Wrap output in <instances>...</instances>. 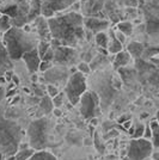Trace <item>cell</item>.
<instances>
[{"label": "cell", "mask_w": 159, "mask_h": 160, "mask_svg": "<svg viewBox=\"0 0 159 160\" xmlns=\"http://www.w3.org/2000/svg\"><path fill=\"white\" fill-rule=\"evenodd\" d=\"M52 38L59 41L61 46L75 47L85 38L86 29L84 18L78 12H68L59 17L48 18Z\"/></svg>", "instance_id": "obj_1"}, {"label": "cell", "mask_w": 159, "mask_h": 160, "mask_svg": "<svg viewBox=\"0 0 159 160\" xmlns=\"http://www.w3.org/2000/svg\"><path fill=\"white\" fill-rule=\"evenodd\" d=\"M3 42L11 60L17 61L20 60L25 53L37 47L40 41L37 40V35L28 31L27 29L12 27L4 33Z\"/></svg>", "instance_id": "obj_2"}, {"label": "cell", "mask_w": 159, "mask_h": 160, "mask_svg": "<svg viewBox=\"0 0 159 160\" xmlns=\"http://www.w3.org/2000/svg\"><path fill=\"white\" fill-rule=\"evenodd\" d=\"M86 88L87 84L85 74L80 73L79 71L72 73L67 80L66 85H65V93H66L68 102L72 105L79 104L81 96L87 91Z\"/></svg>", "instance_id": "obj_3"}, {"label": "cell", "mask_w": 159, "mask_h": 160, "mask_svg": "<svg viewBox=\"0 0 159 160\" xmlns=\"http://www.w3.org/2000/svg\"><path fill=\"white\" fill-rule=\"evenodd\" d=\"M49 132H50V121L47 118H40L30 123L28 129V135L30 139V145L33 149L44 148Z\"/></svg>", "instance_id": "obj_4"}, {"label": "cell", "mask_w": 159, "mask_h": 160, "mask_svg": "<svg viewBox=\"0 0 159 160\" xmlns=\"http://www.w3.org/2000/svg\"><path fill=\"white\" fill-rule=\"evenodd\" d=\"M153 149L154 147L151 140L144 138L132 139L128 145L126 159L123 160H151Z\"/></svg>", "instance_id": "obj_5"}, {"label": "cell", "mask_w": 159, "mask_h": 160, "mask_svg": "<svg viewBox=\"0 0 159 160\" xmlns=\"http://www.w3.org/2000/svg\"><path fill=\"white\" fill-rule=\"evenodd\" d=\"M79 103H80L81 115L85 118H95V116L97 113L96 111H97L98 105H100L98 96L95 93V92L86 91L85 93L81 96Z\"/></svg>", "instance_id": "obj_6"}, {"label": "cell", "mask_w": 159, "mask_h": 160, "mask_svg": "<svg viewBox=\"0 0 159 160\" xmlns=\"http://www.w3.org/2000/svg\"><path fill=\"white\" fill-rule=\"evenodd\" d=\"M68 69L66 68V66H58L52 67L49 68L47 72H44V79L46 81H48V84H53L56 85L58 87L65 86L68 80Z\"/></svg>", "instance_id": "obj_7"}, {"label": "cell", "mask_w": 159, "mask_h": 160, "mask_svg": "<svg viewBox=\"0 0 159 160\" xmlns=\"http://www.w3.org/2000/svg\"><path fill=\"white\" fill-rule=\"evenodd\" d=\"M42 1V16L46 18L54 17L58 11L71 7L77 0H41Z\"/></svg>", "instance_id": "obj_8"}, {"label": "cell", "mask_w": 159, "mask_h": 160, "mask_svg": "<svg viewBox=\"0 0 159 160\" xmlns=\"http://www.w3.org/2000/svg\"><path fill=\"white\" fill-rule=\"evenodd\" d=\"M77 59V52L73 47L58 46L54 48V60L60 66H69Z\"/></svg>", "instance_id": "obj_9"}, {"label": "cell", "mask_w": 159, "mask_h": 160, "mask_svg": "<svg viewBox=\"0 0 159 160\" xmlns=\"http://www.w3.org/2000/svg\"><path fill=\"white\" fill-rule=\"evenodd\" d=\"M23 61L27 66L28 71L31 74L37 73L38 72V68H40V63L42 59H41L40 54H38V50H37V47L31 49L30 52H28L23 55Z\"/></svg>", "instance_id": "obj_10"}, {"label": "cell", "mask_w": 159, "mask_h": 160, "mask_svg": "<svg viewBox=\"0 0 159 160\" xmlns=\"http://www.w3.org/2000/svg\"><path fill=\"white\" fill-rule=\"evenodd\" d=\"M84 25H85L86 30L96 35L97 32H100V31H105L110 25V23H109V20L102 19V18L87 17V18H84Z\"/></svg>", "instance_id": "obj_11"}, {"label": "cell", "mask_w": 159, "mask_h": 160, "mask_svg": "<svg viewBox=\"0 0 159 160\" xmlns=\"http://www.w3.org/2000/svg\"><path fill=\"white\" fill-rule=\"evenodd\" d=\"M35 27L37 29V36L40 37L42 41H52V33H50V29H49V24H48V19L44 16L41 14L40 17H37L33 20Z\"/></svg>", "instance_id": "obj_12"}, {"label": "cell", "mask_w": 159, "mask_h": 160, "mask_svg": "<svg viewBox=\"0 0 159 160\" xmlns=\"http://www.w3.org/2000/svg\"><path fill=\"white\" fill-rule=\"evenodd\" d=\"M11 68H12V60L7 53L4 42L0 41V78H3L6 72L11 71Z\"/></svg>", "instance_id": "obj_13"}, {"label": "cell", "mask_w": 159, "mask_h": 160, "mask_svg": "<svg viewBox=\"0 0 159 160\" xmlns=\"http://www.w3.org/2000/svg\"><path fill=\"white\" fill-rule=\"evenodd\" d=\"M42 14V1L41 0H31L30 1V10L28 14V23L35 20Z\"/></svg>", "instance_id": "obj_14"}, {"label": "cell", "mask_w": 159, "mask_h": 160, "mask_svg": "<svg viewBox=\"0 0 159 160\" xmlns=\"http://www.w3.org/2000/svg\"><path fill=\"white\" fill-rule=\"evenodd\" d=\"M131 54L127 50H121L117 54H115V60H114V67L115 68H121V67H126L131 62Z\"/></svg>", "instance_id": "obj_15"}, {"label": "cell", "mask_w": 159, "mask_h": 160, "mask_svg": "<svg viewBox=\"0 0 159 160\" xmlns=\"http://www.w3.org/2000/svg\"><path fill=\"white\" fill-rule=\"evenodd\" d=\"M144 50H145V47H144V44L140 43V42L133 41V42H131V43L127 46V52L131 54V56L134 58V59L141 58L142 54H144Z\"/></svg>", "instance_id": "obj_16"}, {"label": "cell", "mask_w": 159, "mask_h": 160, "mask_svg": "<svg viewBox=\"0 0 159 160\" xmlns=\"http://www.w3.org/2000/svg\"><path fill=\"white\" fill-rule=\"evenodd\" d=\"M106 49H108L109 53L114 54V55L121 52V50H123V44L116 38V36L113 31H110V40H109V44H108Z\"/></svg>", "instance_id": "obj_17"}, {"label": "cell", "mask_w": 159, "mask_h": 160, "mask_svg": "<svg viewBox=\"0 0 159 160\" xmlns=\"http://www.w3.org/2000/svg\"><path fill=\"white\" fill-rule=\"evenodd\" d=\"M150 127L152 130V138H151V142H152L153 147L156 149H159V122L158 120H152L150 122Z\"/></svg>", "instance_id": "obj_18"}, {"label": "cell", "mask_w": 159, "mask_h": 160, "mask_svg": "<svg viewBox=\"0 0 159 160\" xmlns=\"http://www.w3.org/2000/svg\"><path fill=\"white\" fill-rule=\"evenodd\" d=\"M28 160H58V159H56V157L53 155L50 152L40 149V151H35V153H33Z\"/></svg>", "instance_id": "obj_19"}, {"label": "cell", "mask_w": 159, "mask_h": 160, "mask_svg": "<svg viewBox=\"0 0 159 160\" xmlns=\"http://www.w3.org/2000/svg\"><path fill=\"white\" fill-rule=\"evenodd\" d=\"M12 27H13L12 18L10 16H7V14H0V33H5Z\"/></svg>", "instance_id": "obj_20"}, {"label": "cell", "mask_w": 159, "mask_h": 160, "mask_svg": "<svg viewBox=\"0 0 159 160\" xmlns=\"http://www.w3.org/2000/svg\"><path fill=\"white\" fill-rule=\"evenodd\" d=\"M36 149H33V147H28V148H24V149H18L17 153L13 154L12 157V160H28L33 153H35Z\"/></svg>", "instance_id": "obj_21"}, {"label": "cell", "mask_w": 159, "mask_h": 160, "mask_svg": "<svg viewBox=\"0 0 159 160\" xmlns=\"http://www.w3.org/2000/svg\"><path fill=\"white\" fill-rule=\"evenodd\" d=\"M109 40H110V36L105 31H100L95 35V41H96L97 46L100 48H108Z\"/></svg>", "instance_id": "obj_22"}, {"label": "cell", "mask_w": 159, "mask_h": 160, "mask_svg": "<svg viewBox=\"0 0 159 160\" xmlns=\"http://www.w3.org/2000/svg\"><path fill=\"white\" fill-rule=\"evenodd\" d=\"M40 108L42 109V111H43L44 115H49V113L52 112V110H53V108H54L53 99H52L49 96H48V97L44 96V97L42 98V100H41Z\"/></svg>", "instance_id": "obj_23"}, {"label": "cell", "mask_w": 159, "mask_h": 160, "mask_svg": "<svg viewBox=\"0 0 159 160\" xmlns=\"http://www.w3.org/2000/svg\"><path fill=\"white\" fill-rule=\"evenodd\" d=\"M117 29L126 36H131L133 33V24L131 22H120L117 24Z\"/></svg>", "instance_id": "obj_24"}, {"label": "cell", "mask_w": 159, "mask_h": 160, "mask_svg": "<svg viewBox=\"0 0 159 160\" xmlns=\"http://www.w3.org/2000/svg\"><path fill=\"white\" fill-rule=\"evenodd\" d=\"M0 12L4 14H7L12 19H14L17 17V13H18V4L17 5H11V6L6 7V8H3V10H0Z\"/></svg>", "instance_id": "obj_25"}, {"label": "cell", "mask_w": 159, "mask_h": 160, "mask_svg": "<svg viewBox=\"0 0 159 160\" xmlns=\"http://www.w3.org/2000/svg\"><path fill=\"white\" fill-rule=\"evenodd\" d=\"M50 47H52V44H50L49 41L41 40L40 42H38V44H37V50H38V54H40L41 59H42V56L47 53V50H48Z\"/></svg>", "instance_id": "obj_26"}, {"label": "cell", "mask_w": 159, "mask_h": 160, "mask_svg": "<svg viewBox=\"0 0 159 160\" xmlns=\"http://www.w3.org/2000/svg\"><path fill=\"white\" fill-rule=\"evenodd\" d=\"M53 99V104H54V108H60L64 105V103H65V99H67L66 97V93L65 92H60L59 94H56Z\"/></svg>", "instance_id": "obj_27"}, {"label": "cell", "mask_w": 159, "mask_h": 160, "mask_svg": "<svg viewBox=\"0 0 159 160\" xmlns=\"http://www.w3.org/2000/svg\"><path fill=\"white\" fill-rule=\"evenodd\" d=\"M77 71H79L80 73L87 75V74L91 73V66H90L87 62L83 61V62H79V63H78V66H77Z\"/></svg>", "instance_id": "obj_28"}, {"label": "cell", "mask_w": 159, "mask_h": 160, "mask_svg": "<svg viewBox=\"0 0 159 160\" xmlns=\"http://www.w3.org/2000/svg\"><path fill=\"white\" fill-rule=\"evenodd\" d=\"M47 93H48V96L50 98H54L56 94L60 93L59 87L56 86V85H53V84H48L47 85Z\"/></svg>", "instance_id": "obj_29"}, {"label": "cell", "mask_w": 159, "mask_h": 160, "mask_svg": "<svg viewBox=\"0 0 159 160\" xmlns=\"http://www.w3.org/2000/svg\"><path fill=\"white\" fill-rule=\"evenodd\" d=\"M158 53H159V47L145 48V50H144V54H142V56H144V58H152V56L157 55Z\"/></svg>", "instance_id": "obj_30"}, {"label": "cell", "mask_w": 159, "mask_h": 160, "mask_svg": "<svg viewBox=\"0 0 159 160\" xmlns=\"http://www.w3.org/2000/svg\"><path fill=\"white\" fill-rule=\"evenodd\" d=\"M144 130H145V126L144 124H139L134 128V132H133L132 136L133 139H139V138H142L144 135Z\"/></svg>", "instance_id": "obj_31"}, {"label": "cell", "mask_w": 159, "mask_h": 160, "mask_svg": "<svg viewBox=\"0 0 159 160\" xmlns=\"http://www.w3.org/2000/svg\"><path fill=\"white\" fill-rule=\"evenodd\" d=\"M53 67V63H52V61H44L42 60L40 63V68H38V71L40 72H42V73H44V72H47L49 68H52Z\"/></svg>", "instance_id": "obj_32"}, {"label": "cell", "mask_w": 159, "mask_h": 160, "mask_svg": "<svg viewBox=\"0 0 159 160\" xmlns=\"http://www.w3.org/2000/svg\"><path fill=\"white\" fill-rule=\"evenodd\" d=\"M42 60L44 61H53L54 60V48L50 47L48 50H47V53L42 56Z\"/></svg>", "instance_id": "obj_33"}, {"label": "cell", "mask_w": 159, "mask_h": 160, "mask_svg": "<svg viewBox=\"0 0 159 160\" xmlns=\"http://www.w3.org/2000/svg\"><path fill=\"white\" fill-rule=\"evenodd\" d=\"M142 138L147 139V140H151V138H152V130H151V127H150V123L147 126H145V130H144Z\"/></svg>", "instance_id": "obj_34"}, {"label": "cell", "mask_w": 159, "mask_h": 160, "mask_svg": "<svg viewBox=\"0 0 159 160\" xmlns=\"http://www.w3.org/2000/svg\"><path fill=\"white\" fill-rule=\"evenodd\" d=\"M121 2L127 7H136L138 6V0H121Z\"/></svg>", "instance_id": "obj_35"}, {"label": "cell", "mask_w": 159, "mask_h": 160, "mask_svg": "<svg viewBox=\"0 0 159 160\" xmlns=\"http://www.w3.org/2000/svg\"><path fill=\"white\" fill-rule=\"evenodd\" d=\"M115 36H116V38H117V40H119L122 44H125V42H126V37H127L125 33L121 32V31H119V30H117V31L115 32Z\"/></svg>", "instance_id": "obj_36"}, {"label": "cell", "mask_w": 159, "mask_h": 160, "mask_svg": "<svg viewBox=\"0 0 159 160\" xmlns=\"http://www.w3.org/2000/svg\"><path fill=\"white\" fill-rule=\"evenodd\" d=\"M131 127H132V121H131V120L123 122V128H125V129L129 130V128H131Z\"/></svg>", "instance_id": "obj_37"}, {"label": "cell", "mask_w": 159, "mask_h": 160, "mask_svg": "<svg viewBox=\"0 0 159 160\" xmlns=\"http://www.w3.org/2000/svg\"><path fill=\"white\" fill-rule=\"evenodd\" d=\"M152 159H154V160H159V152H153V154H152Z\"/></svg>", "instance_id": "obj_38"}, {"label": "cell", "mask_w": 159, "mask_h": 160, "mask_svg": "<svg viewBox=\"0 0 159 160\" xmlns=\"http://www.w3.org/2000/svg\"><path fill=\"white\" fill-rule=\"evenodd\" d=\"M54 115L55 116H61V111L59 110V108H55L54 109Z\"/></svg>", "instance_id": "obj_39"}, {"label": "cell", "mask_w": 159, "mask_h": 160, "mask_svg": "<svg viewBox=\"0 0 159 160\" xmlns=\"http://www.w3.org/2000/svg\"><path fill=\"white\" fill-rule=\"evenodd\" d=\"M12 80H13V82L16 84V85H18L19 84V79L17 78V75H14L13 74V77H12Z\"/></svg>", "instance_id": "obj_40"}, {"label": "cell", "mask_w": 159, "mask_h": 160, "mask_svg": "<svg viewBox=\"0 0 159 160\" xmlns=\"http://www.w3.org/2000/svg\"><path fill=\"white\" fill-rule=\"evenodd\" d=\"M157 120H158V122H159V111H158V113H157Z\"/></svg>", "instance_id": "obj_41"}, {"label": "cell", "mask_w": 159, "mask_h": 160, "mask_svg": "<svg viewBox=\"0 0 159 160\" xmlns=\"http://www.w3.org/2000/svg\"><path fill=\"white\" fill-rule=\"evenodd\" d=\"M151 160H154V159H151Z\"/></svg>", "instance_id": "obj_42"}, {"label": "cell", "mask_w": 159, "mask_h": 160, "mask_svg": "<svg viewBox=\"0 0 159 160\" xmlns=\"http://www.w3.org/2000/svg\"><path fill=\"white\" fill-rule=\"evenodd\" d=\"M0 14H1V13H0Z\"/></svg>", "instance_id": "obj_43"}]
</instances>
